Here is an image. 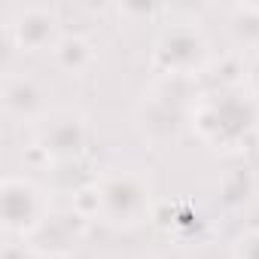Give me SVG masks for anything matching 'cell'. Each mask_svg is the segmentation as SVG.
<instances>
[{"instance_id":"1","label":"cell","mask_w":259,"mask_h":259,"mask_svg":"<svg viewBox=\"0 0 259 259\" xmlns=\"http://www.w3.org/2000/svg\"><path fill=\"white\" fill-rule=\"evenodd\" d=\"M192 128L213 147L241 150L259 132V104L235 89L204 95L201 101H195Z\"/></svg>"},{"instance_id":"2","label":"cell","mask_w":259,"mask_h":259,"mask_svg":"<svg viewBox=\"0 0 259 259\" xmlns=\"http://www.w3.org/2000/svg\"><path fill=\"white\" fill-rule=\"evenodd\" d=\"M95 210L104 217V223L119 226V229H135L150 217L153 204V189L150 180L132 168L125 171H110L92 186Z\"/></svg>"},{"instance_id":"3","label":"cell","mask_w":259,"mask_h":259,"mask_svg":"<svg viewBox=\"0 0 259 259\" xmlns=\"http://www.w3.org/2000/svg\"><path fill=\"white\" fill-rule=\"evenodd\" d=\"M0 210H4V229L10 238H34L49 223V195L31 180L10 174L0 189Z\"/></svg>"},{"instance_id":"4","label":"cell","mask_w":259,"mask_h":259,"mask_svg":"<svg viewBox=\"0 0 259 259\" xmlns=\"http://www.w3.org/2000/svg\"><path fill=\"white\" fill-rule=\"evenodd\" d=\"M207 61V43L201 31L180 22L159 34L153 49V64L165 79H189L195 76Z\"/></svg>"},{"instance_id":"5","label":"cell","mask_w":259,"mask_h":259,"mask_svg":"<svg viewBox=\"0 0 259 259\" xmlns=\"http://www.w3.org/2000/svg\"><path fill=\"white\" fill-rule=\"evenodd\" d=\"M198 101V98H195ZM195 101L189 104H180V101H171L168 89H153L150 95H144V110L147 116H141V128H144V138L150 141H174L183 128L192 122V110H195Z\"/></svg>"},{"instance_id":"6","label":"cell","mask_w":259,"mask_h":259,"mask_svg":"<svg viewBox=\"0 0 259 259\" xmlns=\"http://www.w3.org/2000/svg\"><path fill=\"white\" fill-rule=\"evenodd\" d=\"M10 37L22 52H40V49H55L58 37V19L46 7H16L10 22Z\"/></svg>"},{"instance_id":"7","label":"cell","mask_w":259,"mask_h":259,"mask_svg":"<svg viewBox=\"0 0 259 259\" xmlns=\"http://www.w3.org/2000/svg\"><path fill=\"white\" fill-rule=\"evenodd\" d=\"M46 85L31 73H7L4 76V110L16 122H43L46 119Z\"/></svg>"},{"instance_id":"8","label":"cell","mask_w":259,"mask_h":259,"mask_svg":"<svg viewBox=\"0 0 259 259\" xmlns=\"http://www.w3.org/2000/svg\"><path fill=\"white\" fill-rule=\"evenodd\" d=\"M40 150L55 162H70L85 147V125L73 116H52L40 122Z\"/></svg>"},{"instance_id":"9","label":"cell","mask_w":259,"mask_h":259,"mask_svg":"<svg viewBox=\"0 0 259 259\" xmlns=\"http://www.w3.org/2000/svg\"><path fill=\"white\" fill-rule=\"evenodd\" d=\"M52 55H55L58 67L67 70V73H82V70L92 64V58H95L92 46H89L82 37H61V40L55 43Z\"/></svg>"},{"instance_id":"10","label":"cell","mask_w":259,"mask_h":259,"mask_svg":"<svg viewBox=\"0 0 259 259\" xmlns=\"http://www.w3.org/2000/svg\"><path fill=\"white\" fill-rule=\"evenodd\" d=\"M4 259H40V253L28 238H7Z\"/></svg>"},{"instance_id":"11","label":"cell","mask_w":259,"mask_h":259,"mask_svg":"<svg viewBox=\"0 0 259 259\" xmlns=\"http://www.w3.org/2000/svg\"><path fill=\"white\" fill-rule=\"evenodd\" d=\"M235 259H259V229L247 232L235 244Z\"/></svg>"}]
</instances>
